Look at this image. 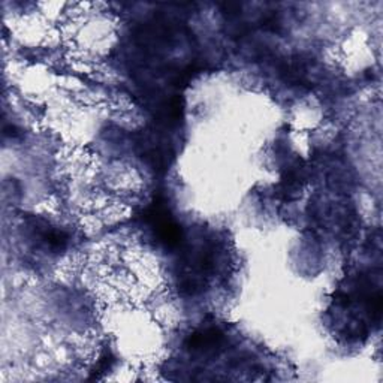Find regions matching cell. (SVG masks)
Wrapping results in <instances>:
<instances>
[{"label": "cell", "instance_id": "obj_1", "mask_svg": "<svg viewBox=\"0 0 383 383\" xmlns=\"http://www.w3.org/2000/svg\"><path fill=\"white\" fill-rule=\"evenodd\" d=\"M223 341V334L217 330V328H205L194 334H190L186 340V346L192 350L198 349H211L218 346Z\"/></svg>", "mask_w": 383, "mask_h": 383}]
</instances>
